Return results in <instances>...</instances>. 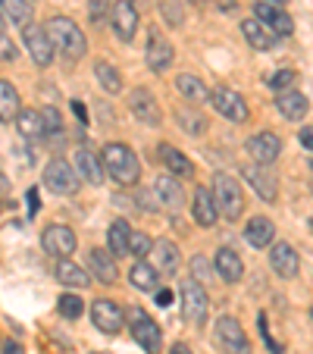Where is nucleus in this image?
<instances>
[{
	"label": "nucleus",
	"instance_id": "obj_24",
	"mask_svg": "<svg viewBox=\"0 0 313 354\" xmlns=\"http://www.w3.org/2000/svg\"><path fill=\"white\" fill-rule=\"evenodd\" d=\"M276 110H279L285 120H292V122H301L307 116V110H310V100L304 97L301 91H279L276 94Z\"/></svg>",
	"mask_w": 313,
	"mask_h": 354
},
{
	"label": "nucleus",
	"instance_id": "obj_19",
	"mask_svg": "<svg viewBox=\"0 0 313 354\" xmlns=\"http://www.w3.org/2000/svg\"><path fill=\"white\" fill-rule=\"evenodd\" d=\"M113 257H116L113 251H100V248L88 251V273H91L94 279H100L104 286H113V282L120 279V270H116Z\"/></svg>",
	"mask_w": 313,
	"mask_h": 354
},
{
	"label": "nucleus",
	"instance_id": "obj_27",
	"mask_svg": "<svg viewBox=\"0 0 313 354\" xmlns=\"http://www.w3.org/2000/svg\"><path fill=\"white\" fill-rule=\"evenodd\" d=\"M176 88H179V94L188 100V104H194V107H200V104H210V88L200 82V75H191V73H182L176 75Z\"/></svg>",
	"mask_w": 313,
	"mask_h": 354
},
{
	"label": "nucleus",
	"instance_id": "obj_33",
	"mask_svg": "<svg viewBox=\"0 0 313 354\" xmlns=\"http://www.w3.org/2000/svg\"><path fill=\"white\" fill-rule=\"evenodd\" d=\"M129 241H132V229H129L126 220H113L110 223V232H107V245L116 257H126L129 254Z\"/></svg>",
	"mask_w": 313,
	"mask_h": 354
},
{
	"label": "nucleus",
	"instance_id": "obj_28",
	"mask_svg": "<svg viewBox=\"0 0 313 354\" xmlns=\"http://www.w3.org/2000/svg\"><path fill=\"white\" fill-rule=\"evenodd\" d=\"M54 276L63 282V286L75 288V292H79V288H88V286H91V279H94V276L88 273V270H82L79 263H73V261H69V257H63V261H57Z\"/></svg>",
	"mask_w": 313,
	"mask_h": 354
},
{
	"label": "nucleus",
	"instance_id": "obj_35",
	"mask_svg": "<svg viewBox=\"0 0 313 354\" xmlns=\"http://www.w3.org/2000/svg\"><path fill=\"white\" fill-rule=\"evenodd\" d=\"M0 10L13 26H32V0H0Z\"/></svg>",
	"mask_w": 313,
	"mask_h": 354
},
{
	"label": "nucleus",
	"instance_id": "obj_39",
	"mask_svg": "<svg viewBox=\"0 0 313 354\" xmlns=\"http://www.w3.org/2000/svg\"><path fill=\"white\" fill-rule=\"evenodd\" d=\"M176 120L182 122V132H185V135H204L207 132V120H204V116H194V113H188V110H179V113H176Z\"/></svg>",
	"mask_w": 313,
	"mask_h": 354
},
{
	"label": "nucleus",
	"instance_id": "obj_17",
	"mask_svg": "<svg viewBox=\"0 0 313 354\" xmlns=\"http://www.w3.org/2000/svg\"><path fill=\"white\" fill-rule=\"evenodd\" d=\"M153 198L160 201L167 210H176V214L185 207V192H182L179 179H176L173 173H169V176H157V179H153Z\"/></svg>",
	"mask_w": 313,
	"mask_h": 354
},
{
	"label": "nucleus",
	"instance_id": "obj_18",
	"mask_svg": "<svg viewBox=\"0 0 313 354\" xmlns=\"http://www.w3.org/2000/svg\"><path fill=\"white\" fill-rule=\"evenodd\" d=\"M269 267H273L276 276H282V279H294L301 270L298 251H294L288 241H276L273 251H269Z\"/></svg>",
	"mask_w": 313,
	"mask_h": 354
},
{
	"label": "nucleus",
	"instance_id": "obj_15",
	"mask_svg": "<svg viewBox=\"0 0 313 354\" xmlns=\"http://www.w3.org/2000/svg\"><path fill=\"white\" fill-rule=\"evenodd\" d=\"M91 320L104 335H116L122 329V323H126V314H122V308L116 301L97 298V301H91Z\"/></svg>",
	"mask_w": 313,
	"mask_h": 354
},
{
	"label": "nucleus",
	"instance_id": "obj_40",
	"mask_svg": "<svg viewBox=\"0 0 313 354\" xmlns=\"http://www.w3.org/2000/svg\"><path fill=\"white\" fill-rule=\"evenodd\" d=\"M153 251V241H151V235H144V232H132V241H129V254L135 257V261H144L147 254Z\"/></svg>",
	"mask_w": 313,
	"mask_h": 354
},
{
	"label": "nucleus",
	"instance_id": "obj_44",
	"mask_svg": "<svg viewBox=\"0 0 313 354\" xmlns=\"http://www.w3.org/2000/svg\"><path fill=\"white\" fill-rule=\"evenodd\" d=\"M188 267H191V276H194V279H198V282L210 279V261H207V257L194 254L191 261H188Z\"/></svg>",
	"mask_w": 313,
	"mask_h": 354
},
{
	"label": "nucleus",
	"instance_id": "obj_32",
	"mask_svg": "<svg viewBox=\"0 0 313 354\" xmlns=\"http://www.w3.org/2000/svg\"><path fill=\"white\" fill-rule=\"evenodd\" d=\"M160 157H163V163H167L169 173L179 176V179H188V176H194V163L188 160L182 151H176L173 145H160Z\"/></svg>",
	"mask_w": 313,
	"mask_h": 354
},
{
	"label": "nucleus",
	"instance_id": "obj_20",
	"mask_svg": "<svg viewBox=\"0 0 313 354\" xmlns=\"http://www.w3.org/2000/svg\"><path fill=\"white\" fill-rule=\"evenodd\" d=\"M191 216L200 229L216 226V220H220V207H216V201H214V192H207V188H198V192H194Z\"/></svg>",
	"mask_w": 313,
	"mask_h": 354
},
{
	"label": "nucleus",
	"instance_id": "obj_56",
	"mask_svg": "<svg viewBox=\"0 0 313 354\" xmlns=\"http://www.w3.org/2000/svg\"><path fill=\"white\" fill-rule=\"evenodd\" d=\"M310 192H313V185H310Z\"/></svg>",
	"mask_w": 313,
	"mask_h": 354
},
{
	"label": "nucleus",
	"instance_id": "obj_1",
	"mask_svg": "<svg viewBox=\"0 0 313 354\" xmlns=\"http://www.w3.org/2000/svg\"><path fill=\"white\" fill-rule=\"evenodd\" d=\"M100 160H104V169H107V176L116 182V185H126V188L138 185L141 163H138V157H135V151L129 145H120V141L104 145Z\"/></svg>",
	"mask_w": 313,
	"mask_h": 354
},
{
	"label": "nucleus",
	"instance_id": "obj_36",
	"mask_svg": "<svg viewBox=\"0 0 313 354\" xmlns=\"http://www.w3.org/2000/svg\"><path fill=\"white\" fill-rule=\"evenodd\" d=\"M94 75H97V85L104 88V91H110V94H120L122 91V75H120V69H116L113 63L100 60L97 66H94Z\"/></svg>",
	"mask_w": 313,
	"mask_h": 354
},
{
	"label": "nucleus",
	"instance_id": "obj_34",
	"mask_svg": "<svg viewBox=\"0 0 313 354\" xmlns=\"http://www.w3.org/2000/svg\"><path fill=\"white\" fill-rule=\"evenodd\" d=\"M19 135L22 138H32V141H38V138H44L47 135V129H44V116H41V110H22L19 113Z\"/></svg>",
	"mask_w": 313,
	"mask_h": 354
},
{
	"label": "nucleus",
	"instance_id": "obj_12",
	"mask_svg": "<svg viewBox=\"0 0 313 354\" xmlns=\"http://www.w3.org/2000/svg\"><path fill=\"white\" fill-rule=\"evenodd\" d=\"M245 151L251 154L254 163L269 167V163H276L279 160V154H282V138L276 132H257V135H251V138L245 141Z\"/></svg>",
	"mask_w": 313,
	"mask_h": 354
},
{
	"label": "nucleus",
	"instance_id": "obj_4",
	"mask_svg": "<svg viewBox=\"0 0 313 354\" xmlns=\"http://www.w3.org/2000/svg\"><path fill=\"white\" fill-rule=\"evenodd\" d=\"M214 342L222 354H251V339L245 335L241 323L235 317H226L222 314L214 326Z\"/></svg>",
	"mask_w": 313,
	"mask_h": 354
},
{
	"label": "nucleus",
	"instance_id": "obj_50",
	"mask_svg": "<svg viewBox=\"0 0 313 354\" xmlns=\"http://www.w3.org/2000/svg\"><path fill=\"white\" fill-rule=\"evenodd\" d=\"M157 304L169 308V304H173V292H169V288H157Z\"/></svg>",
	"mask_w": 313,
	"mask_h": 354
},
{
	"label": "nucleus",
	"instance_id": "obj_5",
	"mask_svg": "<svg viewBox=\"0 0 313 354\" xmlns=\"http://www.w3.org/2000/svg\"><path fill=\"white\" fill-rule=\"evenodd\" d=\"M207 314H210V295H207V288L198 279H185L182 282V317L191 326H204Z\"/></svg>",
	"mask_w": 313,
	"mask_h": 354
},
{
	"label": "nucleus",
	"instance_id": "obj_23",
	"mask_svg": "<svg viewBox=\"0 0 313 354\" xmlns=\"http://www.w3.org/2000/svg\"><path fill=\"white\" fill-rule=\"evenodd\" d=\"M147 69L151 73H167L169 66H173V47H169L167 38H160V35H151L147 38Z\"/></svg>",
	"mask_w": 313,
	"mask_h": 354
},
{
	"label": "nucleus",
	"instance_id": "obj_30",
	"mask_svg": "<svg viewBox=\"0 0 313 354\" xmlns=\"http://www.w3.org/2000/svg\"><path fill=\"white\" fill-rule=\"evenodd\" d=\"M273 235H276V226L269 216H251V223L245 229V241L251 248H267L273 241Z\"/></svg>",
	"mask_w": 313,
	"mask_h": 354
},
{
	"label": "nucleus",
	"instance_id": "obj_8",
	"mask_svg": "<svg viewBox=\"0 0 313 354\" xmlns=\"http://www.w3.org/2000/svg\"><path fill=\"white\" fill-rule=\"evenodd\" d=\"M210 104H214V110L222 116V120L229 122H247V116H251V110H247V100L241 97L238 91H232V88H214V94H210Z\"/></svg>",
	"mask_w": 313,
	"mask_h": 354
},
{
	"label": "nucleus",
	"instance_id": "obj_13",
	"mask_svg": "<svg viewBox=\"0 0 313 354\" xmlns=\"http://www.w3.org/2000/svg\"><path fill=\"white\" fill-rule=\"evenodd\" d=\"M241 176H245L247 185L260 194V201H263V204H276V201H279V182H276V176L269 173V167L254 163V167L241 169Z\"/></svg>",
	"mask_w": 313,
	"mask_h": 354
},
{
	"label": "nucleus",
	"instance_id": "obj_37",
	"mask_svg": "<svg viewBox=\"0 0 313 354\" xmlns=\"http://www.w3.org/2000/svg\"><path fill=\"white\" fill-rule=\"evenodd\" d=\"M57 310H60L63 320H79V317L85 314V301H82L75 292H66L57 298Z\"/></svg>",
	"mask_w": 313,
	"mask_h": 354
},
{
	"label": "nucleus",
	"instance_id": "obj_9",
	"mask_svg": "<svg viewBox=\"0 0 313 354\" xmlns=\"http://www.w3.org/2000/svg\"><path fill=\"white\" fill-rule=\"evenodd\" d=\"M129 110H132V116L138 122H144V126H151V129L163 126V110L147 88H132V91H129Z\"/></svg>",
	"mask_w": 313,
	"mask_h": 354
},
{
	"label": "nucleus",
	"instance_id": "obj_31",
	"mask_svg": "<svg viewBox=\"0 0 313 354\" xmlns=\"http://www.w3.org/2000/svg\"><path fill=\"white\" fill-rule=\"evenodd\" d=\"M22 104H19V91L10 85L7 79H0V122H13L19 120Z\"/></svg>",
	"mask_w": 313,
	"mask_h": 354
},
{
	"label": "nucleus",
	"instance_id": "obj_6",
	"mask_svg": "<svg viewBox=\"0 0 313 354\" xmlns=\"http://www.w3.org/2000/svg\"><path fill=\"white\" fill-rule=\"evenodd\" d=\"M44 188H50L54 194H75L79 192V169L69 160L57 157L44 167Z\"/></svg>",
	"mask_w": 313,
	"mask_h": 354
},
{
	"label": "nucleus",
	"instance_id": "obj_42",
	"mask_svg": "<svg viewBox=\"0 0 313 354\" xmlns=\"http://www.w3.org/2000/svg\"><path fill=\"white\" fill-rule=\"evenodd\" d=\"M107 13H113V10H110V0H88V19H91L94 26H100V22L107 19Z\"/></svg>",
	"mask_w": 313,
	"mask_h": 354
},
{
	"label": "nucleus",
	"instance_id": "obj_21",
	"mask_svg": "<svg viewBox=\"0 0 313 354\" xmlns=\"http://www.w3.org/2000/svg\"><path fill=\"white\" fill-rule=\"evenodd\" d=\"M214 270H216V276H220L222 282H229V286L241 282V276H245V263H241L238 251H232V248H226V245H222L220 251H216V257H214Z\"/></svg>",
	"mask_w": 313,
	"mask_h": 354
},
{
	"label": "nucleus",
	"instance_id": "obj_29",
	"mask_svg": "<svg viewBox=\"0 0 313 354\" xmlns=\"http://www.w3.org/2000/svg\"><path fill=\"white\" fill-rule=\"evenodd\" d=\"M129 282H132L138 292H157V282H160V270L147 261H135L129 270Z\"/></svg>",
	"mask_w": 313,
	"mask_h": 354
},
{
	"label": "nucleus",
	"instance_id": "obj_38",
	"mask_svg": "<svg viewBox=\"0 0 313 354\" xmlns=\"http://www.w3.org/2000/svg\"><path fill=\"white\" fill-rule=\"evenodd\" d=\"M157 7H160L163 19H167L173 28L185 22V10H182V0H157Z\"/></svg>",
	"mask_w": 313,
	"mask_h": 354
},
{
	"label": "nucleus",
	"instance_id": "obj_7",
	"mask_svg": "<svg viewBox=\"0 0 313 354\" xmlns=\"http://www.w3.org/2000/svg\"><path fill=\"white\" fill-rule=\"evenodd\" d=\"M129 329H132V339L138 342V345L144 348L147 354H157V351H160L163 333H160V326H157V323H153L151 317L144 314V310H138V308L129 310Z\"/></svg>",
	"mask_w": 313,
	"mask_h": 354
},
{
	"label": "nucleus",
	"instance_id": "obj_25",
	"mask_svg": "<svg viewBox=\"0 0 313 354\" xmlns=\"http://www.w3.org/2000/svg\"><path fill=\"white\" fill-rule=\"evenodd\" d=\"M241 35H245V41L251 44V50H260V54H267V50H273L276 47V35L269 32L260 19H245L241 22Z\"/></svg>",
	"mask_w": 313,
	"mask_h": 354
},
{
	"label": "nucleus",
	"instance_id": "obj_47",
	"mask_svg": "<svg viewBox=\"0 0 313 354\" xmlns=\"http://www.w3.org/2000/svg\"><path fill=\"white\" fill-rule=\"evenodd\" d=\"M298 138H301V145H304L307 151H313V126H304V129H301Z\"/></svg>",
	"mask_w": 313,
	"mask_h": 354
},
{
	"label": "nucleus",
	"instance_id": "obj_57",
	"mask_svg": "<svg viewBox=\"0 0 313 354\" xmlns=\"http://www.w3.org/2000/svg\"><path fill=\"white\" fill-rule=\"evenodd\" d=\"M310 226H313V223H310Z\"/></svg>",
	"mask_w": 313,
	"mask_h": 354
},
{
	"label": "nucleus",
	"instance_id": "obj_3",
	"mask_svg": "<svg viewBox=\"0 0 313 354\" xmlns=\"http://www.w3.org/2000/svg\"><path fill=\"white\" fill-rule=\"evenodd\" d=\"M214 201H216V207H220V216H226L229 223H235L245 214V194H241L238 182L229 173L214 176Z\"/></svg>",
	"mask_w": 313,
	"mask_h": 354
},
{
	"label": "nucleus",
	"instance_id": "obj_16",
	"mask_svg": "<svg viewBox=\"0 0 313 354\" xmlns=\"http://www.w3.org/2000/svg\"><path fill=\"white\" fill-rule=\"evenodd\" d=\"M110 22H113V35L120 41H132L135 32H138V10L132 7V0H116L113 13H110Z\"/></svg>",
	"mask_w": 313,
	"mask_h": 354
},
{
	"label": "nucleus",
	"instance_id": "obj_45",
	"mask_svg": "<svg viewBox=\"0 0 313 354\" xmlns=\"http://www.w3.org/2000/svg\"><path fill=\"white\" fill-rule=\"evenodd\" d=\"M257 326H260V335L267 339V345H269V354H282V345H279V342H273V335H269V326H267V314H257Z\"/></svg>",
	"mask_w": 313,
	"mask_h": 354
},
{
	"label": "nucleus",
	"instance_id": "obj_55",
	"mask_svg": "<svg viewBox=\"0 0 313 354\" xmlns=\"http://www.w3.org/2000/svg\"><path fill=\"white\" fill-rule=\"evenodd\" d=\"M94 354H107V351H94Z\"/></svg>",
	"mask_w": 313,
	"mask_h": 354
},
{
	"label": "nucleus",
	"instance_id": "obj_46",
	"mask_svg": "<svg viewBox=\"0 0 313 354\" xmlns=\"http://www.w3.org/2000/svg\"><path fill=\"white\" fill-rule=\"evenodd\" d=\"M0 60H16V47L10 44L7 35H0Z\"/></svg>",
	"mask_w": 313,
	"mask_h": 354
},
{
	"label": "nucleus",
	"instance_id": "obj_11",
	"mask_svg": "<svg viewBox=\"0 0 313 354\" xmlns=\"http://www.w3.org/2000/svg\"><path fill=\"white\" fill-rule=\"evenodd\" d=\"M22 35H26V50L35 60V66H50L57 47H54V41H50V35H47V28L44 26H26Z\"/></svg>",
	"mask_w": 313,
	"mask_h": 354
},
{
	"label": "nucleus",
	"instance_id": "obj_41",
	"mask_svg": "<svg viewBox=\"0 0 313 354\" xmlns=\"http://www.w3.org/2000/svg\"><path fill=\"white\" fill-rule=\"evenodd\" d=\"M294 79H298V73H294V69H276V73L267 75V85L276 88V91H288V88L294 85Z\"/></svg>",
	"mask_w": 313,
	"mask_h": 354
},
{
	"label": "nucleus",
	"instance_id": "obj_14",
	"mask_svg": "<svg viewBox=\"0 0 313 354\" xmlns=\"http://www.w3.org/2000/svg\"><path fill=\"white\" fill-rule=\"evenodd\" d=\"M41 248H44L50 257L63 261V257H69L75 251V232L69 226L54 223V226H47L44 232H41Z\"/></svg>",
	"mask_w": 313,
	"mask_h": 354
},
{
	"label": "nucleus",
	"instance_id": "obj_22",
	"mask_svg": "<svg viewBox=\"0 0 313 354\" xmlns=\"http://www.w3.org/2000/svg\"><path fill=\"white\" fill-rule=\"evenodd\" d=\"M179 248H176V241L169 239H157L153 241V251H151V263L157 270H160V276H176V270H179Z\"/></svg>",
	"mask_w": 313,
	"mask_h": 354
},
{
	"label": "nucleus",
	"instance_id": "obj_54",
	"mask_svg": "<svg viewBox=\"0 0 313 354\" xmlns=\"http://www.w3.org/2000/svg\"><path fill=\"white\" fill-rule=\"evenodd\" d=\"M269 3H279V7H285V3H288V0H269Z\"/></svg>",
	"mask_w": 313,
	"mask_h": 354
},
{
	"label": "nucleus",
	"instance_id": "obj_48",
	"mask_svg": "<svg viewBox=\"0 0 313 354\" xmlns=\"http://www.w3.org/2000/svg\"><path fill=\"white\" fill-rule=\"evenodd\" d=\"M73 113L79 116L82 126H88V110H85V104H82V100H73Z\"/></svg>",
	"mask_w": 313,
	"mask_h": 354
},
{
	"label": "nucleus",
	"instance_id": "obj_53",
	"mask_svg": "<svg viewBox=\"0 0 313 354\" xmlns=\"http://www.w3.org/2000/svg\"><path fill=\"white\" fill-rule=\"evenodd\" d=\"M7 179H0V207H3V198H7Z\"/></svg>",
	"mask_w": 313,
	"mask_h": 354
},
{
	"label": "nucleus",
	"instance_id": "obj_49",
	"mask_svg": "<svg viewBox=\"0 0 313 354\" xmlns=\"http://www.w3.org/2000/svg\"><path fill=\"white\" fill-rule=\"evenodd\" d=\"M0 354H26V351H22L19 342L10 339V342H3V345H0Z\"/></svg>",
	"mask_w": 313,
	"mask_h": 354
},
{
	"label": "nucleus",
	"instance_id": "obj_43",
	"mask_svg": "<svg viewBox=\"0 0 313 354\" xmlns=\"http://www.w3.org/2000/svg\"><path fill=\"white\" fill-rule=\"evenodd\" d=\"M41 116H44L47 135H60L63 132V120H60V113H57L54 107H44V110H41Z\"/></svg>",
	"mask_w": 313,
	"mask_h": 354
},
{
	"label": "nucleus",
	"instance_id": "obj_52",
	"mask_svg": "<svg viewBox=\"0 0 313 354\" xmlns=\"http://www.w3.org/2000/svg\"><path fill=\"white\" fill-rule=\"evenodd\" d=\"M169 354H194V351L185 345V342H176V345H173V351H169Z\"/></svg>",
	"mask_w": 313,
	"mask_h": 354
},
{
	"label": "nucleus",
	"instance_id": "obj_26",
	"mask_svg": "<svg viewBox=\"0 0 313 354\" xmlns=\"http://www.w3.org/2000/svg\"><path fill=\"white\" fill-rule=\"evenodd\" d=\"M75 169H79V176H85V182H91V185H100V182L107 179V169H104L100 157L94 154L91 147H79V151H75Z\"/></svg>",
	"mask_w": 313,
	"mask_h": 354
},
{
	"label": "nucleus",
	"instance_id": "obj_10",
	"mask_svg": "<svg viewBox=\"0 0 313 354\" xmlns=\"http://www.w3.org/2000/svg\"><path fill=\"white\" fill-rule=\"evenodd\" d=\"M254 19H260L276 38H288L294 32V19L279 7V3H269V0H257L254 3Z\"/></svg>",
	"mask_w": 313,
	"mask_h": 354
},
{
	"label": "nucleus",
	"instance_id": "obj_51",
	"mask_svg": "<svg viewBox=\"0 0 313 354\" xmlns=\"http://www.w3.org/2000/svg\"><path fill=\"white\" fill-rule=\"evenodd\" d=\"M38 188H32V192H28V210H32V214H38Z\"/></svg>",
	"mask_w": 313,
	"mask_h": 354
},
{
	"label": "nucleus",
	"instance_id": "obj_2",
	"mask_svg": "<svg viewBox=\"0 0 313 354\" xmlns=\"http://www.w3.org/2000/svg\"><path fill=\"white\" fill-rule=\"evenodd\" d=\"M44 28H47V35H50V41H54V47L66 60H82V57L88 54L85 32H82L69 16H50V19L44 22Z\"/></svg>",
	"mask_w": 313,
	"mask_h": 354
}]
</instances>
